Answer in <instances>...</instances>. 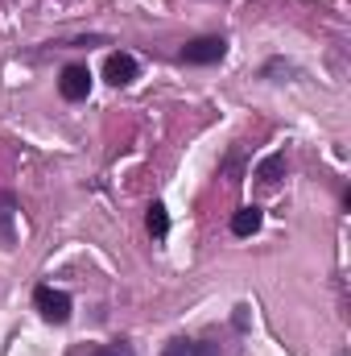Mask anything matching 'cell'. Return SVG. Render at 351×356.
<instances>
[{
	"instance_id": "6da1fadb",
	"label": "cell",
	"mask_w": 351,
	"mask_h": 356,
	"mask_svg": "<svg viewBox=\"0 0 351 356\" xmlns=\"http://www.w3.org/2000/svg\"><path fill=\"white\" fill-rule=\"evenodd\" d=\"M33 307L46 323H67L71 319V294L67 290H54V286H37L33 290Z\"/></svg>"
},
{
	"instance_id": "7a4b0ae2",
	"label": "cell",
	"mask_w": 351,
	"mask_h": 356,
	"mask_svg": "<svg viewBox=\"0 0 351 356\" xmlns=\"http://www.w3.org/2000/svg\"><path fill=\"white\" fill-rule=\"evenodd\" d=\"M228 54V42L223 38H194V42H186L182 50H178V58L186 63V67H211V63H219Z\"/></svg>"
},
{
	"instance_id": "3957f363",
	"label": "cell",
	"mask_w": 351,
	"mask_h": 356,
	"mask_svg": "<svg viewBox=\"0 0 351 356\" xmlns=\"http://www.w3.org/2000/svg\"><path fill=\"white\" fill-rule=\"evenodd\" d=\"M58 91H62V99H71V104L87 99L91 95V71L83 67V63L62 67V75H58Z\"/></svg>"
},
{
	"instance_id": "277c9868",
	"label": "cell",
	"mask_w": 351,
	"mask_h": 356,
	"mask_svg": "<svg viewBox=\"0 0 351 356\" xmlns=\"http://www.w3.org/2000/svg\"><path fill=\"white\" fill-rule=\"evenodd\" d=\"M137 75H141V63H137L132 54H124V50L108 54V63H103V79H108L112 88H128Z\"/></svg>"
},
{
	"instance_id": "5b68a950",
	"label": "cell",
	"mask_w": 351,
	"mask_h": 356,
	"mask_svg": "<svg viewBox=\"0 0 351 356\" xmlns=\"http://www.w3.org/2000/svg\"><path fill=\"white\" fill-rule=\"evenodd\" d=\"M261 224H264V211L257 203H248V207H240V211L232 216V232H236V236H257Z\"/></svg>"
},
{
	"instance_id": "8992f818",
	"label": "cell",
	"mask_w": 351,
	"mask_h": 356,
	"mask_svg": "<svg viewBox=\"0 0 351 356\" xmlns=\"http://www.w3.org/2000/svg\"><path fill=\"white\" fill-rule=\"evenodd\" d=\"M145 228H149L153 241H166V236H170V211H166V203H149V211H145Z\"/></svg>"
},
{
	"instance_id": "52a82bcc",
	"label": "cell",
	"mask_w": 351,
	"mask_h": 356,
	"mask_svg": "<svg viewBox=\"0 0 351 356\" xmlns=\"http://www.w3.org/2000/svg\"><path fill=\"white\" fill-rule=\"evenodd\" d=\"M281 175H285V154H281V149H277V154H268L261 166H257V182H264V186H273Z\"/></svg>"
},
{
	"instance_id": "ba28073f",
	"label": "cell",
	"mask_w": 351,
	"mask_h": 356,
	"mask_svg": "<svg viewBox=\"0 0 351 356\" xmlns=\"http://www.w3.org/2000/svg\"><path fill=\"white\" fill-rule=\"evenodd\" d=\"M162 356H211V348H207V344H198V340L178 336V340H170V344H166V353H162Z\"/></svg>"
},
{
	"instance_id": "9c48e42d",
	"label": "cell",
	"mask_w": 351,
	"mask_h": 356,
	"mask_svg": "<svg viewBox=\"0 0 351 356\" xmlns=\"http://www.w3.org/2000/svg\"><path fill=\"white\" fill-rule=\"evenodd\" d=\"M87 356H132V353H128L124 344H120V348H116V344H99V348H91Z\"/></svg>"
}]
</instances>
